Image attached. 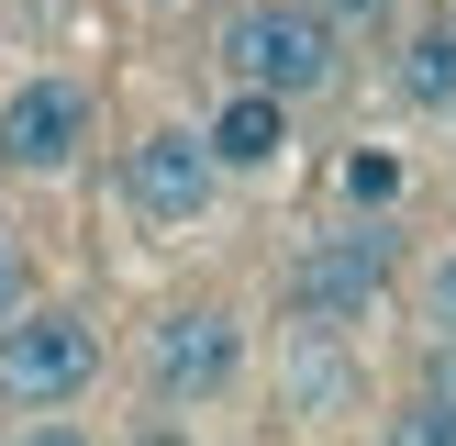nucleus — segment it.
<instances>
[{"instance_id": "f8f14e48", "label": "nucleus", "mask_w": 456, "mask_h": 446, "mask_svg": "<svg viewBox=\"0 0 456 446\" xmlns=\"http://www.w3.org/2000/svg\"><path fill=\"white\" fill-rule=\"evenodd\" d=\"M346 201H356V212H390V201H401V156H346Z\"/></svg>"}, {"instance_id": "dca6fc26", "label": "nucleus", "mask_w": 456, "mask_h": 446, "mask_svg": "<svg viewBox=\"0 0 456 446\" xmlns=\"http://www.w3.org/2000/svg\"><path fill=\"white\" fill-rule=\"evenodd\" d=\"M412 379H423V391H445V401H456V334H423V368H412Z\"/></svg>"}, {"instance_id": "4468645a", "label": "nucleus", "mask_w": 456, "mask_h": 446, "mask_svg": "<svg viewBox=\"0 0 456 446\" xmlns=\"http://www.w3.org/2000/svg\"><path fill=\"white\" fill-rule=\"evenodd\" d=\"M0 446H101V435H89V424H78V401H67V413H22Z\"/></svg>"}, {"instance_id": "f257e3e1", "label": "nucleus", "mask_w": 456, "mask_h": 446, "mask_svg": "<svg viewBox=\"0 0 456 446\" xmlns=\"http://www.w3.org/2000/svg\"><path fill=\"white\" fill-rule=\"evenodd\" d=\"M390 290H401V223L390 212H334L323 235H301L289 268H279L289 324H334V334H356Z\"/></svg>"}, {"instance_id": "f3484780", "label": "nucleus", "mask_w": 456, "mask_h": 446, "mask_svg": "<svg viewBox=\"0 0 456 446\" xmlns=\"http://www.w3.org/2000/svg\"><path fill=\"white\" fill-rule=\"evenodd\" d=\"M123 446H200V435H190V424H178V413H145V424H134Z\"/></svg>"}, {"instance_id": "423d86ee", "label": "nucleus", "mask_w": 456, "mask_h": 446, "mask_svg": "<svg viewBox=\"0 0 456 446\" xmlns=\"http://www.w3.org/2000/svg\"><path fill=\"white\" fill-rule=\"evenodd\" d=\"M89 134H101V112H89V89L67 78V67H34V78L0 89V178H12V190L78 178L89 168Z\"/></svg>"}, {"instance_id": "9b49d317", "label": "nucleus", "mask_w": 456, "mask_h": 446, "mask_svg": "<svg viewBox=\"0 0 456 446\" xmlns=\"http://www.w3.org/2000/svg\"><path fill=\"white\" fill-rule=\"evenodd\" d=\"M412 312H423V334H456V245H435V257H423Z\"/></svg>"}, {"instance_id": "1a4fd4ad", "label": "nucleus", "mask_w": 456, "mask_h": 446, "mask_svg": "<svg viewBox=\"0 0 456 446\" xmlns=\"http://www.w3.org/2000/svg\"><path fill=\"white\" fill-rule=\"evenodd\" d=\"M390 101L423 112V123H456V22L445 12H401L390 22Z\"/></svg>"}, {"instance_id": "39448f33", "label": "nucleus", "mask_w": 456, "mask_h": 446, "mask_svg": "<svg viewBox=\"0 0 456 446\" xmlns=\"http://www.w3.org/2000/svg\"><path fill=\"white\" fill-rule=\"evenodd\" d=\"M245 368H256V334L234 301H167L145 324V401H167V413H223Z\"/></svg>"}, {"instance_id": "a211bd4d", "label": "nucleus", "mask_w": 456, "mask_h": 446, "mask_svg": "<svg viewBox=\"0 0 456 446\" xmlns=\"http://www.w3.org/2000/svg\"><path fill=\"white\" fill-rule=\"evenodd\" d=\"M445 22H456V12H445Z\"/></svg>"}, {"instance_id": "ddd939ff", "label": "nucleus", "mask_w": 456, "mask_h": 446, "mask_svg": "<svg viewBox=\"0 0 456 446\" xmlns=\"http://www.w3.org/2000/svg\"><path fill=\"white\" fill-rule=\"evenodd\" d=\"M312 12H323V22H334L346 45H368V34H390V22L412 12V0H312Z\"/></svg>"}, {"instance_id": "6e6552de", "label": "nucleus", "mask_w": 456, "mask_h": 446, "mask_svg": "<svg viewBox=\"0 0 456 446\" xmlns=\"http://www.w3.org/2000/svg\"><path fill=\"white\" fill-rule=\"evenodd\" d=\"M289 112L301 101H279V89H245V78H223V101H212V156H223V178H267L289 156Z\"/></svg>"}, {"instance_id": "0eeeda50", "label": "nucleus", "mask_w": 456, "mask_h": 446, "mask_svg": "<svg viewBox=\"0 0 456 446\" xmlns=\"http://www.w3.org/2000/svg\"><path fill=\"white\" fill-rule=\"evenodd\" d=\"M356 334H334V324H289L279 334V413H301V424H323V413H356Z\"/></svg>"}, {"instance_id": "7ed1b4c3", "label": "nucleus", "mask_w": 456, "mask_h": 446, "mask_svg": "<svg viewBox=\"0 0 456 446\" xmlns=\"http://www.w3.org/2000/svg\"><path fill=\"white\" fill-rule=\"evenodd\" d=\"M111 368V334L89 301H22L0 324V413H67Z\"/></svg>"}, {"instance_id": "f03ea898", "label": "nucleus", "mask_w": 456, "mask_h": 446, "mask_svg": "<svg viewBox=\"0 0 456 446\" xmlns=\"http://www.w3.org/2000/svg\"><path fill=\"white\" fill-rule=\"evenodd\" d=\"M212 67L245 89H279V101H334L346 89V34L312 0H234L212 22Z\"/></svg>"}, {"instance_id": "20e7f679", "label": "nucleus", "mask_w": 456, "mask_h": 446, "mask_svg": "<svg viewBox=\"0 0 456 446\" xmlns=\"http://www.w3.org/2000/svg\"><path fill=\"white\" fill-rule=\"evenodd\" d=\"M111 201H123L134 235H200V223L223 212V156L200 123H145L123 134V156H111Z\"/></svg>"}, {"instance_id": "2eb2a0df", "label": "nucleus", "mask_w": 456, "mask_h": 446, "mask_svg": "<svg viewBox=\"0 0 456 446\" xmlns=\"http://www.w3.org/2000/svg\"><path fill=\"white\" fill-rule=\"evenodd\" d=\"M22 301H34V245H22L12 223H0V324H12Z\"/></svg>"}, {"instance_id": "9d476101", "label": "nucleus", "mask_w": 456, "mask_h": 446, "mask_svg": "<svg viewBox=\"0 0 456 446\" xmlns=\"http://www.w3.org/2000/svg\"><path fill=\"white\" fill-rule=\"evenodd\" d=\"M390 446H456V401L412 379V391H401V413H390Z\"/></svg>"}]
</instances>
